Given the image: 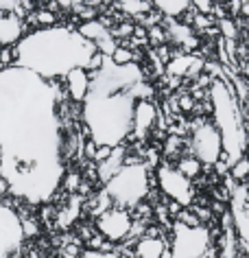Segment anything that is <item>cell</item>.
Instances as JSON below:
<instances>
[{
	"label": "cell",
	"instance_id": "8fae6325",
	"mask_svg": "<svg viewBox=\"0 0 249 258\" xmlns=\"http://www.w3.org/2000/svg\"><path fill=\"white\" fill-rule=\"evenodd\" d=\"M125 156H127V151H125V145H120V147H114L112 149V156L103 160L101 164H97V177L101 179L103 184H107L110 179L116 175V173L123 169V162H125Z\"/></svg>",
	"mask_w": 249,
	"mask_h": 258
},
{
	"label": "cell",
	"instance_id": "7a4b0ae2",
	"mask_svg": "<svg viewBox=\"0 0 249 258\" xmlns=\"http://www.w3.org/2000/svg\"><path fill=\"white\" fill-rule=\"evenodd\" d=\"M133 99L131 90L123 92H101L90 90L83 101V122L88 125L90 140L97 147H120L125 145L127 136L131 134V114H133Z\"/></svg>",
	"mask_w": 249,
	"mask_h": 258
},
{
	"label": "cell",
	"instance_id": "7402d4cb",
	"mask_svg": "<svg viewBox=\"0 0 249 258\" xmlns=\"http://www.w3.org/2000/svg\"><path fill=\"white\" fill-rule=\"evenodd\" d=\"M3 70H5V66H3V63H0V73H3Z\"/></svg>",
	"mask_w": 249,
	"mask_h": 258
},
{
	"label": "cell",
	"instance_id": "2e32d148",
	"mask_svg": "<svg viewBox=\"0 0 249 258\" xmlns=\"http://www.w3.org/2000/svg\"><path fill=\"white\" fill-rule=\"evenodd\" d=\"M247 173H249V160H247V156H242L240 160H236V162L229 166L227 175L232 177L236 184H247Z\"/></svg>",
	"mask_w": 249,
	"mask_h": 258
},
{
	"label": "cell",
	"instance_id": "5bb4252c",
	"mask_svg": "<svg viewBox=\"0 0 249 258\" xmlns=\"http://www.w3.org/2000/svg\"><path fill=\"white\" fill-rule=\"evenodd\" d=\"M173 166H175V169L180 171L186 179H190V182H195L197 177H201V171H203V164H201L195 156H182Z\"/></svg>",
	"mask_w": 249,
	"mask_h": 258
},
{
	"label": "cell",
	"instance_id": "6da1fadb",
	"mask_svg": "<svg viewBox=\"0 0 249 258\" xmlns=\"http://www.w3.org/2000/svg\"><path fill=\"white\" fill-rule=\"evenodd\" d=\"M16 66L37 75L44 81L66 77L70 70H86L90 57L97 53L74 27H50L27 33L16 44Z\"/></svg>",
	"mask_w": 249,
	"mask_h": 258
},
{
	"label": "cell",
	"instance_id": "e0dca14e",
	"mask_svg": "<svg viewBox=\"0 0 249 258\" xmlns=\"http://www.w3.org/2000/svg\"><path fill=\"white\" fill-rule=\"evenodd\" d=\"M146 42H151L155 48H157V46H162V44H169V40H166V31H164L162 24L146 29Z\"/></svg>",
	"mask_w": 249,
	"mask_h": 258
},
{
	"label": "cell",
	"instance_id": "9a60e30c",
	"mask_svg": "<svg viewBox=\"0 0 249 258\" xmlns=\"http://www.w3.org/2000/svg\"><path fill=\"white\" fill-rule=\"evenodd\" d=\"M110 61L114 66H127V63H138L140 61V50H131L127 46H118L114 48V53L110 57Z\"/></svg>",
	"mask_w": 249,
	"mask_h": 258
},
{
	"label": "cell",
	"instance_id": "ac0fdd59",
	"mask_svg": "<svg viewBox=\"0 0 249 258\" xmlns=\"http://www.w3.org/2000/svg\"><path fill=\"white\" fill-rule=\"evenodd\" d=\"M112 156V147H105V145H101L97 147V151H94V158H92V162L94 164H101L103 160H107Z\"/></svg>",
	"mask_w": 249,
	"mask_h": 258
},
{
	"label": "cell",
	"instance_id": "d6986e66",
	"mask_svg": "<svg viewBox=\"0 0 249 258\" xmlns=\"http://www.w3.org/2000/svg\"><path fill=\"white\" fill-rule=\"evenodd\" d=\"M79 258H118V256H116V251L103 254V251H90V249H83Z\"/></svg>",
	"mask_w": 249,
	"mask_h": 258
},
{
	"label": "cell",
	"instance_id": "4fadbf2b",
	"mask_svg": "<svg viewBox=\"0 0 249 258\" xmlns=\"http://www.w3.org/2000/svg\"><path fill=\"white\" fill-rule=\"evenodd\" d=\"M190 7H193V3H188V0H155L153 3V9L164 20H180L184 14H188Z\"/></svg>",
	"mask_w": 249,
	"mask_h": 258
},
{
	"label": "cell",
	"instance_id": "52a82bcc",
	"mask_svg": "<svg viewBox=\"0 0 249 258\" xmlns=\"http://www.w3.org/2000/svg\"><path fill=\"white\" fill-rule=\"evenodd\" d=\"M131 223L133 219L129 215V210H123V208H112L105 210L103 215L97 217V234H101L107 243H123L127 236H129V230H131Z\"/></svg>",
	"mask_w": 249,
	"mask_h": 258
},
{
	"label": "cell",
	"instance_id": "30bf717a",
	"mask_svg": "<svg viewBox=\"0 0 249 258\" xmlns=\"http://www.w3.org/2000/svg\"><path fill=\"white\" fill-rule=\"evenodd\" d=\"M63 83H66V92L70 96V101L76 103V105H83L88 92H90V79H88V73L83 68H74L63 77Z\"/></svg>",
	"mask_w": 249,
	"mask_h": 258
},
{
	"label": "cell",
	"instance_id": "9c48e42d",
	"mask_svg": "<svg viewBox=\"0 0 249 258\" xmlns=\"http://www.w3.org/2000/svg\"><path fill=\"white\" fill-rule=\"evenodd\" d=\"M24 35H27V24L22 18H18L16 14H0V48H14Z\"/></svg>",
	"mask_w": 249,
	"mask_h": 258
},
{
	"label": "cell",
	"instance_id": "ffe728a7",
	"mask_svg": "<svg viewBox=\"0 0 249 258\" xmlns=\"http://www.w3.org/2000/svg\"><path fill=\"white\" fill-rule=\"evenodd\" d=\"M94 151H97V145H94L92 140H86V143H83V156H86V160H90L92 162Z\"/></svg>",
	"mask_w": 249,
	"mask_h": 258
},
{
	"label": "cell",
	"instance_id": "7c38bea8",
	"mask_svg": "<svg viewBox=\"0 0 249 258\" xmlns=\"http://www.w3.org/2000/svg\"><path fill=\"white\" fill-rule=\"evenodd\" d=\"M166 249H169V238L142 236L133 243V256L136 258H159Z\"/></svg>",
	"mask_w": 249,
	"mask_h": 258
},
{
	"label": "cell",
	"instance_id": "ba28073f",
	"mask_svg": "<svg viewBox=\"0 0 249 258\" xmlns=\"http://www.w3.org/2000/svg\"><path fill=\"white\" fill-rule=\"evenodd\" d=\"M157 114L159 109L153 105L151 101H136L133 105V114H131V134L136 138H146L149 132L157 127Z\"/></svg>",
	"mask_w": 249,
	"mask_h": 258
},
{
	"label": "cell",
	"instance_id": "8992f818",
	"mask_svg": "<svg viewBox=\"0 0 249 258\" xmlns=\"http://www.w3.org/2000/svg\"><path fill=\"white\" fill-rule=\"evenodd\" d=\"M155 182L159 186V192H164L171 202H177L182 208H190L197 197L195 184L186 179L173 164L164 162L155 169Z\"/></svg>",
	"mask_w": 249,
	"mask_h": 258
},
{
	"label": "cell",
	"instance_id": "44dd1931",
	"mask_svg": "<svg viewBox=\"0 0 249 258\" xmlns=\"http://www.w3.org/2000/svg\"><path fill=\"white\" fill-rule=\"evenodd\" d=\"M9 195V184L5 177H0V197H7Z\"/></svg>",
	"mask_w": 249,
	"mask_h": 258
},
{
	"label": "cell",
	"instance_id": "277c9868",
	"mask_svg": "<svg viewBox=\"0 0 249 258\" xmlns=\"http://www.w3.org/2000/svg\"><path fill=\"white\" fill-rule=\"evenodd\" d=\"M190 125V149H193V156L199 160V162L210 169L219 162L221 153H223V143H221V134L216 125L208 116H199L197 120L188 122Z\"/></svg>",
	"mask_w": 249,
	"mask_h": 258
},
{
	"label": "cell",
	"instance_id": "3957f363",
	"mask_svg": "<svg viewBox=\"0 0 249 258\" xmlns=\"http://www.w3.org/2000/svg\"><path fill=\"white\" fill-rule=\"evenodd\" d=\"M149 192V169L146 164L123 166L110 182L105 184V195L110 197L114 208L131 210L136 204L144 202Z\"/></svg>",
	"mask_w": 249,
	"mask_h": 258
},
{
	"label": "cell",
	"instance_id": "5b68a950",
	"mask_svg": "<svg viewBox=\"0 0 249 258\" xmlns=\"http://www.w3.org/2000/svg\"><path fill=\"white\" fill-rule=\"evenodd\" d=\"M171 232H173V241H169L171 258H203L206 251L214 245L206 225L188 228V225L175 221L171 223Z\"/></svg>",
	"mask_w": 249,
	"mask_h": 258
}]
</instances>
